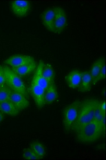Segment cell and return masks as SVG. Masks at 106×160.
Wrapping results in <instances>:
<instances>
[{
	"label": "cell",
	"mask_w": 106,
	"mask_h": 160,
	"mask_svg": "<svg viewBox=\"0 0 106 160\" xmlns=\"http://www.w3.org/2000/svg\"><path fill=\"white\" fill-rule=\"evenodd\" d=\"M99 102L95 99H89L81 102L77 119L70 131L76 132L82 127L93 120L94 114Z\"/></svg>",
	"instance_id": "1"
},
{
	"label": "cell",
	"mask_w": 106,
	"mask_h": 160,
	"mask_svg": "<svg viewBox=\"0 0 106 160\" xmlns=\"http://www.w3.org/2000/svg\"><path fill=\"white\" fill-rule=\"evenodd\" d=\"M104 131V129L100 124L93 120L76 132V139L82 143L90 144L99 140Z\"/></svg>",
	"instance_id": "2"
},
{
	"label": "cell",
	"mask_w": 106,
	"mask_h": 160,
	"mask_svg": "<svg viewBox=\"0 0 106 160\" xmlns=\"http://www.w3.org/2000/svg\"><path fill=\"white\" fill-rule=\"evenodd\" d=\"M3 68L6 75V84L7 86L12 91L20 93L27 97L28 93L26 86L21 78L7 66H4Z\"/></svg>",
	"instance_id": "3"
},
{
	"label": "cell",
	"mask_w": 106,
	"mask_h": 160,
	"mask_svg": "<svg viewBox=\"0 0 106 160\" xmlns=\"http://www.w3.org/2000/svg\"><path fill=\"white\" fill-rule=\"evenodd\" d=\"M81 102L76 100L73 103L67 106L63 112V125L66 132L70 131L72 126L77 119L79 114Z\"/></svg>",
	"instance_id": "4"
},
{
	"label": "cell",
	"mask_w": 106,
	"mask_h": 160,
	"mask_svg": "<svg viewBox=\"0 0 106 160\" xmlns=\"http://www.w3.org/2000/svg\"><path fill=\"white\" fill-rule=\"evenodd\" d=\"M55 18L54 33L61 34L66 29L67 25V18L65 10L60 7H55Z\"/></svg>",
	"instance_id": "5"
},
{
	"label": "cell",
	"mask_w": 106,
	"mask_h": 160,
	"mask_svg": "<svg viewBox=\"0 0 106 160\" xmlns=\"http://www.w3.org/2000/svg\"><path fill=\"white\" fill-rule=\"evenodd\" d=\"M10 8L13 14L18 17L27 16L31 9V3L28 1H13L10 4Z\"/></svg>",
	"instance_id": "6"
},
{
	"label": "cell",
	"mask_w": 106,
	"mask_h": 160,
	"mask_svg": "<svg viewBox=\"0 0 106 160\" xmlns=\"http://www.w3.org/2000/svg\"><path fill=\"white\" fill-rule=\"evenodd\" d=\"M30 91L37 108H43L46 105L44 101L46 90L37 83L33 78L30 86Z\"/></svg>",
	"instance_id": "7"
},
{
	"label": "cell",
	"mask_w": 106,
	"mask_h": 160,
	"mask_svg": "<svg viewBox=\"0 0 106 160\" xmlns=\"http://www.w3.org/2000/svg\"><path fill=\"white\" fill-rule=\"evenodd\" d=\"M33 62H35V59L33 57L28 55H17L10 57L5 60L4 63L11 68H18Z\"/></svg>",
	"instance_id": "8"
},
{
	"label": "cell",
	"mask_w": 106,
	"mask_h": 160,
	"mask_svg": "<svg viewBox=\"0 0 106 160\" xmlns=\"http://www.w3.org/2000/svg\"><path fill=\"white\" fill-rule=\"evenodd\" d=\"M9 100L19 111H23L29 106V102L27 97L15 91H12Z\"/></svg>",
	"instance_id": "9"
},
{
	"label": "cell",
	"mask_w": 106,
	"mask_h": 160,
	"mask_svg": "<svg viewBox=\"0 0 106 160\" xmlns=\"http://www.w3.org/2000/svg\"><path fill=\"white\" fill-rule=\"evenodd\" d=\"M55 18V8H48L42 13L41 20L46 29L54 33V22Z\"/></svg>",
	"instance_id": "10"
},
{
	"label": "cell",
	"mask_w": 106,
	"mask_h": 160,
	"mask_svg": "<svg viewBox=\"0 0 106 160\" xmlns=\"http://www.w3.org/2000/svg\"><path fill=\"white\" fill-rule=\"evenodd\" d=\"M65 79L70 88L73 89H77L81 82L82 72L77 70H73L66 75Z\"/></svg>",
	"instance_id": "11"
},
{
	"label": "cell",
	"mask_w": 106,
	"mask_h": 160,
	"mask_svg": "<svg viewBox=\"0 0 106 160\" xmlns=\"http://www.w3.org/2000/svg\"><path fill=\"white\" fill-rule=\"evenodd\" d=\"M44 64H45L43 61L42 60L40 61L33 78L35 80V82H36L37 83L46 90L49 87L50 83L49 82L46 80V78L43 75V73H42Z\"/></svg>",
	"instance_id": "12"
},
{
	"label": "cell",
	"mask_w": 106,
	"mask_h": 160,
	"mask_svg": "<svg viewBox=\"0 0 106 160\" xmlns=\"http://www.w3.org/2000/svg\"><path fill=\"white\" fill-rule=\"evenodd\" d=\"M92 85V80L90 72L84 71L82 72V79L79 90L80 92H86L90 91Z\"/></svg>",
	"instance_id": "13"
},
{
	"label": "cell",
	"mask_w": 106,
	"mask_h": 160,
	"mask_svg": "<svg viewBox=\"0 0 106 160\" xmlns=\"http://www.w3.org/2000/svg\"><path fill=\"white\" fill-rule=\"evenodd\" d=\"M36 68V64L35 62L18 68H11L16 74L21 78L31 74L34 72Z\"/></svg>",
	"instance_id": "14"
},
{
	"label": "cell",
	"mask_w": 106,
	"mask_h": 160,
	"mask_svg": "<svg viewBox=\"0 0 106 160\" xmlns=\"http://www.w3.org/2000/svg\"><path fill=\"white\" fill-rule=\"evenodd\" d=\"M58 93L55 82L50 84L48 89L46 90L44 95V101L46 104H51L57 100Z\"/></svg>",
	"instance_id": "15"
},
{
	"label": "cell",
	"mask_w": 106,
	"mask_h": 160,
	"mask_svg": "<svg viewBox=\"0 0 106 160\" xmlns=\"http://www.w3.org/2000/svg\"><path fill=\"white\" fill-rule=\"evenodd\" d=\"M0 112L12 117H16L20 112L10 100L0 102Z\"/></svg>",
	"instance_id": "16"
},
{
	"label": "cell",
	"mask_w": 106,
	"mask_h": 160,
	"mask_svg": "<svg viewBox=\"0 0 106 160\" xmlns=\"http://www.w3.org/2000/svg\"><path fill=\"white\" fill-rule=\"evenodd\" d=\"M104 64H105V61L104 59L101 58L96 60L92 66L90 73L91 76L92 83L94 82V81L95 80V78H97V77H98V75L100 73Z\"/></svg>",
	"instance_id": "17"
},
{
	"label": "cell",
	"mask_w": 106,
	"mask_h": 160,
	"mask_svg": "<svg viewBox=\"0 0 106 160\" xmlns=\"http://www.w3.org/2000/svg\"><path fill=\"white\" fill-rule=\"evenodd\" d=\"M29 148L40 158H43L46 154V148L40 142L35 141L30 144Z\"/></svg>",
	"instance_id": "18"
},
{
	"label": "cell",
	"mask_w": 106,
	"mask_h": 160,
	"mask_svg": "<svg viewBox=\"0 0 106 160\" xmlns=\"http://www.w3.org/2000/svg\"><path fill=\"white\" fill-rule=\"evenodd\" d=\"M43 75L50 84L54 82L55 71L52 66L50 64H44L43 69Z\"/></svg>",
	"instance_id": "19"
},
{
	"label": "cell",
	"mask_w": 106,
	"mask_h": 160,
	"mask_svg": "<svg viewBox=\"0 0 106 160\" xmlns=\"http://www.w3.org/2000/svg\"><path fill=\"white\" fill-rule=\"evenodd\" d=\"M12 90L8 86L0 88V102L9 100Z\"/></svg>",
	"instance_id": "20"
},
{
	"label": "cell",
	"mask_w": 106,
	"mask_h": 160,
	"mask_svg": "<svg viewBox=\"0 0 106 160\" xmlns=\"http://www.w3.org/2000/svg\"><path fill=\"white\" fill-rule=\"evenodd\" d=\"M22 158L25 160H41L40 158L30 148L24 149Z\"/></svg>",
	"instance_id": "21"
},
{
	"label": "cell",
	"mask_w": 106,
	"mask_h": 160,
	"mask_svg": "<svg viewBox=\"0 0 106 160\" xmlns=\"http://www.w3.org/2000/svg\"><path fill=\"white\" fill-rule=\"evenodd\" d=\"M105 78H106V64H104L100 73L98 75V77H97V78H95V80L93 82L92 85H95L101 81L104 80Z\"/></svg>",
	"instance_id": "22"
},
{
	"label": "cell",
	"mask_w": 106,
	"mask_h": 160,
	"mask_svg": "<svg viewBox=\"0 0 106 160\" xmlns=\"http://www.w3.org/2000/svg\"><path fill=\"white\" fill-rule=\"evenodd\" d=\"M6 78L3 66L0 65V88L6 86Z\"/></svg>",
	"instance_id": "23"
},
{
	"label": "cell",
	"mask_w": 106,
	"mask_h": 160,
	"mask_svg": "<svg viewBox=\"0 0 106 160\" xmlns=\"http://www.w3.org/2000/svg\"><path fill=\"white\" fill-rule=\"evenodd\" d=\"M99 108L101 112L106 115V102L105 101H101L99 102Z\"/></svg>",
	"instance_id": "24"
},
{
	"label": "cell",
	"mask_w": 106,
	"mask_h": 160,
	"mask_svg": "<svg viewBox=\"0 0 106 160\" xmlns=\"http://www.w3.org/2000/svg\"><path fill=\"white\" fill-rule=\"evenodd\" d=\"M4 115L3 114V113H2V112H0V123L3 121V120H4Z\"/></svg>",
	"instance_id": "25"
}]
</instances>
